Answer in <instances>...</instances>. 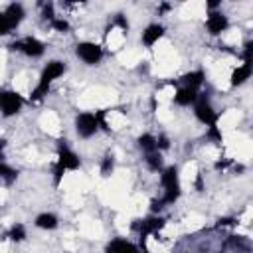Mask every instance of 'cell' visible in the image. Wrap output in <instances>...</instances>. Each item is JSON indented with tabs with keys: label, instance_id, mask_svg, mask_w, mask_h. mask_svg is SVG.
<instances>
[{
	"label": "cell",
	"instance_id": "obj_26",
	"mask_svg": "<svg viewBox=\"0 0 253 253\" xmlns=\"http://www.w3.org/2000/svg\"><path fill=\"white\" fill-rule=\"evenodd\" d=\"M63 172H65V168L55 162V166H53V184H55V186H59V182H61V178H63Z\"/></svg>",
	"mask_w": 253,
	"mask_h": 253
},
{
	"label": "cell",
	"instance_id": "obj_33",
	"mask_svg": "<svg viewBox=\"0 0 253 253\" xmlns=\"http://www.w3.org/2000/svg\"><path fill=\"white\" fill-rule=\"evenodd\" d=\"M229 164H231L229 158H225V160H217V162H215V170H225Z\"/></svg>",
	"mask_w": 253,
	"mask_h": 253
},
{
	"label": "cell",
	"instance_id": "obj_20",
	"mask_svg": "<svg viewBox=\"0 0 253 253\" xmlns=\"http://www.w3.org/2000/svg\"><path fill=\"white\" fill-rule=\"evenodd\" d=\"M8 237H10L12 241H16V243L24 241V239H26V227H24L22 223H14V225L10 227V231H8Z\"/></svg>",
	"mask_w": 253,
	"mask_h": 253
},
{
	"label": "cell",
	"instance_id": "obj_15",
	"mask_svg": "<svg viewBox=\"0 0 253 253\" xmlns=\"http://www.w3.org/2000/svg\"><path fill=\"white\" fill-rule=\"evenodd\" d=\"M249 77H251V63H243L241 67L233 69V73H231V85H233V87L243 85Z\"/></svg>",
	"mask_w": 253,
	"mask_h": 253
},
{
	"label": "cell",
	"instance_id": "obj_3",
	"mask_svg": "<svg viewBox=\"0 0 253 253\" xmlns=\"http://www.w3.org/2000/svg\"><path fill=\"white\" fill-rule=\"evenodd\" d=\"M77 57L83 59L87 65H95L103 59V47L95 42H81L77 43Z\"/></svg>",
	"mask_w": 253,
	"mask_h": 253
},
{
	"label": "cell",
	"instance_id": "obj_28",
	"mask_svg": "<svg viewBox=\"0 0 253 253\" xmlns=\"http://www.w3.org/2000/svg\"><path fill=\"white\" fill-rule=\"evenodd\" d=\"M166 148H170V140L166 134H160L156 138V150H166Z\"/></svg>",
	"mask_w": 253,
	"mask_h": 253
},
{
	"label": "cell",
	"instance_id": "obj_19",
	"mask_svg": "<svg viewBox=\"0 0 253 253\" xmlns=\"http://www.w3.org/2000/svg\"><path fill=\"white\" fill-rule=\"evenodd\" d=\"M0 178H2L6 184H12V182H16V178H18V170H14L12 166H8L6 162H0Z\"/></svg>",
	"mask_w": 253,
	"mask_h": 253
},
{
	"label": "cell",
	"instance_id": "obj_34",
	"mask_svg": "<svg viewBox=\"0 0 253 253\" xmlns=\"http://www.w3.org/2000/svg\"><path fill=\"white\" fill-rule=\"evenodd\" d=\"M4 148H6V140L0 138V162H4Z\"/></svg>",
	"mask_w": 253,
	"mask_h": 253
},
{
	"label": "cell",
	"instance_id": "obj_2",
	"mask_svg": "<svg viewBox=\"0 0 253 253\" xmlns=\"http://www.w3.org/2000/svg\"><path fill=\"white\" fill-rule=\"evenodd\" d=\"M194 113H196V119L204 125H215L217 119H219V113L213 111V107L210 105V99H208V93H198V99L194 103Z\"/></svg>",
	"mask_w": 253,
	"mask_h": 253
},
{
	"label": "cell",
	"instance_id": "obj_6",
	"mask_svg": "<svg viewBox=\"0 0 253 253\" xmlns=\"http://www.w3.org/2000/svg\"><path fill=\"white\" fill-rule=\"evenodd\" d=\"M10 47H12V49H18V51H22V53H26L28 57H40V55H43V51H45V45H43L40 40L32 38V36H28V38H24V40H20V42H14Z\"/></svg>",
	"mask_w": 253,
	"mask_h": 253
},
{
	"label": "cell",
	"instance_id": "obj_4",
	"mask_svg": "<svg viewBox=\"0 0 253 253\" xmlns=\"http://www.w3.org/2000/svg\"><path fill=\"white\" fill-rule=\"evenodd\" d=\"M22 105H24V99H22L16 91H10V89L0 91V113H2L4 117L16 115V113L22 109Z\"/></svg>",
	"mask_w": 253,
	"mask_h": 253
},
{
	"label": "cell",
	"instance_id": "obj_13",
	"mask_svg": "<svg viewBox=\"0 0 253 253\" xmlns=\"http://www.w3.org/2000/svg\"><path fill=\"white\" fill-rule=\"evenodd\" d=\"M198 99V91L194 89H188V87H180L174 95V103L180 105V107H188V105H194Z\"/></svg>",
	"mask_w": 253,
	"mask_h": 253
},
{
	"label": "cell",
	"instance_id": "obj_8",
	"mask_svg": "<svg viewBox=\"0 0 253 253\" xmlns=\"http://www.w3.org/2000/svg\"><path fill=\"white\" fill-rule=\"evenodd\" d=\"M57 164L63 166L65 170H77L81 162H79V156L73 150H69L65 142H61L59 150H57Z\"/></svg>",
	"mask_w": 253,
	"mask_h": 253
},
{
	"label": "cell",
	"instance_id": "obj_7",
	"mask_svg": "<svg viewBox=\"0 0 253 253\" xmlns=\"http://www.w3.org/2000/svg\"><path fill=\"white\" fill-rule=\"evenodd\" d=\"M229 26V20L223 12H217V10H211L208 14V20H206V28L211 36H219L221 32H225Z\"/></svg>",
	"mask_w": 253,
	"mask_h": 253
},
{
	"label": "cell",
	"instance_id": "obj_27",
	"mask_svg": "<svg viewBox=\"0 0 253 253\" xmlns=\"http://www.w3.org/2000/svg\"><path fill=\"white\" fill-rule=\"evenodd\" d=\"M251 51H253V42H245V47H243V63H251Z\"/></svg>",
	"mask_w": 253,
	"mask_h": 253
},
{
	"label": "cell",
	"instance_id": "obj_1",
	"mask_svg": "<svg viewBox=\"0 0 253 253\" xmlns=\"http://www.w3.org/2000/svg\"><path fill=\"white\" fill-rule=\"evenodd\" d=\"M160 184L164 186V196L160 198L166 204H174L178 198H180V182H178V170L176 166H168L162 170V176H160Z\"/></svg>",
	"mask_w": 253,
	"mask_h": 253
},
{
	"label": "cell",
	"instance_id": "obj_35",
	"mask_svg": "<svg viewBox=\"0 0 253 253\" xmlns=\"http://www.w3.org/2000/svg\"><path fill=\"white\" fill-rule=\"evenodd\" d=\"M196 190H198V192L204 190V180H202V176H198V180H196Z\"/></svg>",
	"mask_w": 253,
	"mask_h": 253
},
{
	"label": "cell",
	"instance_id": "obj_18",
	"mask_svg": "<svg viewBox=\"0 0 253 253\" xmlns=\"http://www.w3.org/2000/svg\"><path fill=\"white\" fill-rule=\"evenodd\" d=\"M138 146L148 154V152H156V136H152V134H140L138 136Z\"/></svg>",
	"mask_w": 253,
	"mask_h": 253
},
{
	"label": "cell",
	"instance_id": "obj_23",
	"mask_svg": "<svg viewBox=\"0 0 253 253\" xmlns=\"http://www.w3.org/2000/svg\"><path fill=\"white\" fill-rule=\"evenodd\" d=\"M51 28H53L55 32L67 34V32H69V22L63 20V18H53V20H51Z\"/></svg>",
	"mask_w": 253,
	"mask_h": 253
},
{
	"label": "cell",
	"instance_id": "obj_32",
	"mask_svg": "<svg viewBox=\"0 0 253 253\" xmlns=\"http://www.w3.org/2000/svg\"><path fill=\"white\" fill-rule=\"evenodd\" d=\"M162 208H164V202H162V200H152V202H150V210H152L154 213L160 211Z\"/></svg>",
	"mask_w": 253,
	"mask_h": 253
},
{
	"label": "cell",
	"instance_id": "obj_24",
	"mask_svg": "<svg viewBox=\"0 0 253 253\" xmlns=\"http://www.w3.org/2000/svg\"><path fill=\"white\" fill-rule=\"evenodd\" d=\"M206 136H208L210 140H213V142H221V130H219L217 123H215V125H210V128H208Z\"/></svg>",
	"mask_w": 253,
	"mask_h": 253
},
{
	"label": "cell",
	"instance_id": "obj_29",
	"mask_svg": "<svg viewBox=\"0 0 253 253\" xmlns=\"http://www.w3.org/2000/svg\"><path fill=\"white\" fill-rule=\"evenodd\" d=\"M10 24H8V20H6V16H4V12H0V36H6V34H10Z\"/></svg>",
	"mask_w": 253,
	"mask_h": 253
},
{
	"label": "cell",
	"instance_id": "obj_36",
	"mask_svg": "<svg viewBox=\"0 0 253 253\" xmlns=\"http://www.w3.org/2000/svg\"><path fill=\"white\" fill-rule=\"evenodd\" d=\"M217 6H219V2H217V0H211V2H208V8H210V12H211V10H215Z\"/></svg>",
	"mask_w": 253,
	"mask_h": 253
},
{
	"label": "cell",
	"instance_id": "obj_25",
	"mask_svg": "<svg viewBox=\"0 0 253 253\" xmlns=\"http://www.w3.org/2000/svg\"><path fill=\"white\" fill-rule=\"evenodd\" d=\"M42 16H43V20H53L55 18V14H53V4L51 2H47V4H43V10H42Z\"/></svg>",
	"mask_w": 253,
	"mask_h": 253
},
{
	"label": "cell",
	"instance_id": "obj_30",
	"mask_svg": "<svg viewBox=\"0 0 253 253\" xmlns=\"http://www.w3.org/2000/svg\"><path fill=\"white\" fill-rule=\"evenodd\" d=\"M113 26H119L125 34H126V30H128V22H126V18L123 16V14H117V18H115V24Z\"/></svg>",
	"mask_w": 253,
	"mask_h": 253
},
{
	"label": "cell",
	"instance_id": "obj_10",
	"mask_svg": "<svg viewBox=\"0 0 253 253\" xmlns=\"http://www.w3.org/2000/svg\"><path fill=\"white\" fill-rule=\"evenodd\" d=\"M105 253H140V249L136 245H132L130 241H126V239L117 237L105 247Z\"/></svg>",
	"mask_w": 253,
	"mask_h": 253
},
{
	"label": "cell",
	"instance_id": "obj_11",
	"mask_svg": "<svg viewBox=\"0 0 253 253\" xmlns=\"http://www.w3.org/2000/svg\"><path fill=\"white\" fill-rule=\"evenodd\" d=\"M164 36V26H160V24H150V26H146V30L142 32V43L146 45V47H152L160 38Z\"/></svg>",
	"mask_w": 253,
	"mask_h": 253
},
{
	"label": "cell",
	"instance_id": "obj_22",
	"mask_svg": "<svg viewBox=\"0 0 253 253\" xmlns=\"http://www.w3.org/2000/svg\"><path fill=\"white\" fill-rule=\"evenodd\" d=\"M113 168H115V156H113V154H107V156L103 158V162H101V174H103V176H111Z\"/></svg>",
	"mask_w": 253,
	"mask_h": 253
},
{
	"label": "cell",
	"instance_id": "obj_17",
	"mask_svg": "<svg viewBox=\"0 0 253 253\" xmlns=\"http://www.w3.org/2000/svg\"><path fill=\"white\" fill-rule=\"evenodd\" d=\"M144 162H146L148 170H152V172H158V170H162V166H164L162 154H160L158 150H156V152H148V154L144 156Z\"/></svg>",
	"mask_w": 253,
	"mask_h": 253
},
{
	"label": "cell",
	"instance_id": "obj_16",
	"mask_svg": "<svg viewBox=\"0 0 253 253\" xmlns=\"http://www.w3.org/2000/svg\"><path fill=\"white\" fill-rule=\"evenodd\" d=\"M34 223H36V227H40V229H55V227H57V215L43 211V213H40V215L36 217Z\"/></svg>",
	"mask_w": 253,
	"mask_h": 253
},
{
	"label": "cell",
	"instance_id": "obj_14",
	"mask_svg": "<svg viewBox=\"0 0 253 253\" xmlns=\"http://www.w3.org/2000/svg\"><path fill=\"white\" fill-rule=\"evenodd\" d=\"M204 79H206L204 71H202V69H198V71H190V73L182 75V79H180V81H182V85H184V87L198 91V87L204 83Z\"/></svg>",
	"mask_w": 253,
	"mask_h": 253
},
{
	"label": "cell",
	"instance_id": "obj_31",
	"mask_svg": "<svg viewBox=\"0 0 253 253\" xmlns=\"http://www.w3.org/2000/svg\"><path fill=\"white\" fill-rule=\"evenodd\" d=\"M225 225H235L233 217H219L217 219V227H225Z\"/></svg>",
	"mask_w": 253,
	"mask_h": 253
},
{
	"label": "cell",
	"instance_id": "obj_9",
	"mask_svg": "<svg viewBox=\"0 0 253 253\" xmlns=\"http://www.w3.org/2000/svg\"><path fill=\"white\" fill-rule=\"evenodd\" d=\"M63 71H65V63H63V61H57V59H53V61H49V63L43 67L40 81H43V83H47V85H49L53 79L61 77V75H63Z\"/></svg>",
	"mask_w": 253,
	"mask_h": 253
},
{
	"label": "cell",
	"instance_id": "obj_5",
	"mask_svg": "<svg viewBox=\"0 0 253 253\" xmlns=\"http://www.w3.org/2000/svg\"><path fill=\"white\" fill-rule=\"evenodd\" d=\"M99 128V123H97V117L95 113H79L77 119H75V130L81 138H89L97 132Z\"/></svg>",
	"mask_w": 253,
	"mask_h": 253
},
{
	"label": "cell",
	"instance_id": "obj_21",
	"mask_svg": "<svg viewBox=\"0 0 253 253\" xmlns=\"http://www.w3.org/2000/svg\"><path fill=\"white\" fill-rule=\"evenodd\" d=\"M47 91H49V85H47V83H43V81H40V83L34 87V91H32L30 99H32V101H40V99H43V97L47 95Z\"/></svg>",
	"mask_w": 253,
	"mask_h": 253
},
{
	"label": "cell",
	"instance_id": "obj_12",
	"mask_svg": "<svg viewBox=\"0 0 253 253\" xmlns=\"http://www.w3.org/2000/svg\"><path fill=\"white\" fill-rule=\"evenodd\" d=\"M4 16H6V20H8V24H10V28L14 30L16 26H20V22L24 20V16H26V12H24V6L22 4H8V8L4 10Z\"/></svg>",
	"mask_w": 253,
	"mask_h": 253
},
{
	"label": "cell",
	"instance_id": "obj_37",
	"mask_svg": "<svg viewBox=\"0 0 253 253\" xmlns=\"http://www.w3.org/2000/svg\"><path fill=\"white\" fill-rule=\"evenodd\" d=\"M166 10H170V4H162V6H160V10H158V12H160V14H162V12H166Z\"/></svg>",
	"mask_w": 253,
	"mask_h": 253
}]
</instances>
